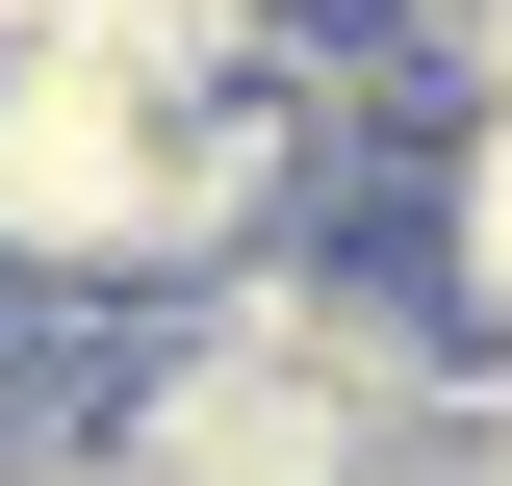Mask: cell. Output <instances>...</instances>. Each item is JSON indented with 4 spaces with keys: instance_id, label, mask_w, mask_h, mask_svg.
Listing matches in <instances>:
<instances>
[{
    "instance_id": "cell-1",
    "label": "cell",
    "mask_w": 512,
    "mask_h": 486,
    "mask_svg": "<svg viewBox=\"0 0 512 486\" xmlns=\"http://www.w3.org/2000/svg\"><path fill=\"white\" fill-rule=\"evenodd\" d=\"M0 282H205V77L0 52Z\"/></svg>"
}]
</instances>
